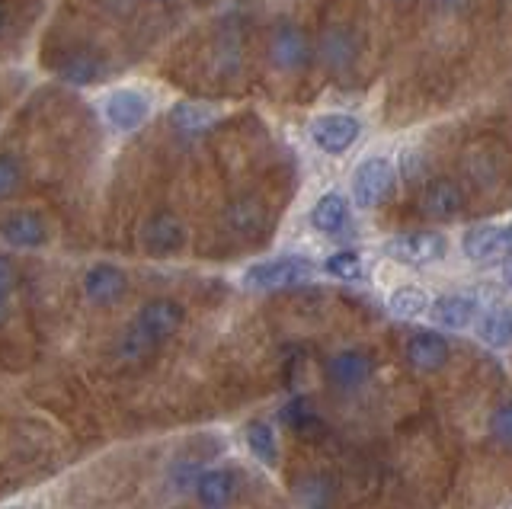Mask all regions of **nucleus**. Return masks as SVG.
Returning a JSON list of instances; mask_svg holds the SVG:
<instances>
[{
	"instance_id": "nucleus-21",
	"label": "nucleus",
	"mask_w": 512,
	"mask_h": 509,
	"mask_svg": "<svg viewBox=\"0 0 512 509\" xmlns=\"http://www.w3.org/2000/svg\"><path fill=\"white\" fill-rule=\"evenodd\" d=\"M388 308H391V314L400 317V321H413V317L426 314V308H429V295L420 289V285H400V289L391 292Z\"/></svg>"
},
{
	"instance_id": "nucleus-4",
	"label": "nucleus",
	"mask_w": 512,
	"mask_h": 509,
	"mask_svg": "<svg viewBox=\"0 0 512 509\" xmlns=\"http://www.w3.org/2000/svg\"><path fill=\"white\" fill-rule=\"evenodd\" d=\"M391 186H394V167L388 157H368L352 173V199H356L359 209H375L391 193Z\"/></svg>"
},
{
	"instance_id": "nucleus-27",
	"label": "nucleus",
	"mask_w": 512,
	"mask_h": 509,
	"mask_svg": "<svg viewBox=\"0 0 512 509\" xmlns=\"http://www.w3.org/2000/svg\"><path fill=\"white\" fill-rule=\"evenodd\" d=\"M282 420L292 426V429H298V433H304L308 429V423H317L314 420V413H311V407L301 401V397H295V401H288L285 407H282Z\"/></svg>"
},
{
	"instance_id": "nucleus-6",
	"label": "nucleus",
	"mask_w": 512,
	"mask_h": 509,
	"mask_svg": "<svg viewBox=\"0 0 512 509\" xmlns=\"http://www.w3.org/2000/svg\"><path fill=\"white\" fill-rule=\"evenodd\" d=\"M311 138L317 141L320 151L327 154H343L356 145L359 138V122L352 116H343V113H330V116H320L314 119L311 125Z\"/></svg>"
},
{
	"instance_id": "nucleus-29",
	"label": "nucleus",
	"mask_w": 512,
	"mask_h": 509,
	"mask_svg": "<svg viewBox=\"0 0 512 509\" xmlns=\"http://www.w3.org/2000/svg\"><path fill=\"white\" fill-rule=\"evenodd\" d=\"M503 282H506L509 289H512V250H509L506 257H503Z\"/></svg>"
},
{
	"instance_id": "nucleus-10",
	"label": "nucleus",
	"mask_w": 512,
	"mask_h": 509,
	"mask_svg": "<svg viewBox=\"0 0 512 509\" xmlns=\"http://www.w3.org/2000/svg\"><path fill=\"white\" fill-rule=\"evenodd\" d=\"M420 209H423L429 218H439V221L455 218V215L464 209V193H461V186H458L455 180H445V177L426 183L423 196H420Z\"/></svg>"
},
{
	"instance_id": "nucleus-18",
	"label": "nucleus",
	"mask_w": 512,
	"mask_h": 509,
	"mask_svg": "<svg viewBox=\"0 0 512 509\" xmlns=\"http://www.w3.org/2000/svg\"><path fill=\"white\" fill-rule=\"evenodd\" d=\"M349 221V205L340 193H327L320 196L317 205L311 209V225L324 234H340Z\"/></svg>"
},
{
	"instance_id": "nucleus-24",
	"label": "nucleus",
	"mask_w": 512,
	"mask_h": 509,
	"mask_svg": "<svg viewBox=\"0 0 512 509\" xmlns=\"http://www.w3.org/2000/svg\"><path fill=\"white\" fill-rule=\"evenodd\" d=\"M247 449L263 461V465H276V433L266 423H250L247 426Z\"/></svg>"
},
{
	"instance_id": "nucleus-2",
	"label": "nucleus",
	"mask_w": 512,
	"mask_h": 509,
	"mask_svg": "<svg viewBox=\"0 0 512 509\" xmlns=\"http://www.w3.org/2000/svg\"><path fill=\"white\" fill-rule=\"evenodd\" d=\"M314 276L311 260L304 257H276L266 263H256L244 273V285L253 292H279V289H292Z\"/></svg>"
},
{
	"instance_id": "nucleus-20",
	"label": "nucleus",
	"mask_w": 512,
	"mask_h": 509,
	"mask_svg": "<svg viewBox=\"0 0 512 509\" xmlns=\"http://www.w3.org/2000/svg\"><path fill=\"white\" fill-rule=\"evenodd\" d=\"M477 337L484 340L487 346L500 349L512 343V308H493L480 317L477 324Z\"/></svg>"
},
{
	"instance_id": "nucleus-16",
	"label": "nucleus",
	"mask_w": 512,
	"mask_h": 509,
	"mask_svg": "<svg viewBox=\"0 0 512 509\" xmlns=\"http://www.w3.org/2000/svg\"><path fill=\"white\" fill-rule=\"evenodd\" d=\"M4 241L20 250L39 247L45 244V221L36 212H13L4 221Z\"/></svg>"
},
{
	"instance_id": "nucleus-23",
	"label": "nucleus",
	"mask_w": 512,
	"mask_h": 509,
	"mask_svg": "<svg viewBox=\"0 0 512 509\" xmlns=\"http://www.w3.org/2000/svg\"><path fill=\"white\" fill-rule=\"evenodd\" d=\"M100 65H96V58H90V55H80V52H74V55H68V58H61V65H58V77L61 81H68V84H74V87H87V84H93L96 77H100Z\"/></svg>"
},
{
	"instance_id": "nucleus-1",
	"label": "nucleus",
	"mask_w": 512,
	"mask_h": 509,
	"mask_svg": "<svg viewBox=\"0 0 512 509\" xmlns=\"http://www.w3.org/2000/svg\"><path fill=\"white\" fill-rule=\"evenodd\" d=\"M180 324H183V308L176 305V301H170V298H154L138 311L135 327L128 330L122 353L125 356H144L157 343H164L167 337H173V333L180 330Z\"/></svg>"
},
{
	"instance_id": "nucleus-32",
	"label": "nucleus",
	"mask_w": 512,
	"mask_h": 509,
	"mask_svg": "<svg viewBox=\"0 0 512 509\" xmlns=\"http://www.w3.org/2000/svg\"><path fill=\"white\" fill-rule=\"evenodd\" d=\"M506 509H512V506H506Z\"/></svg>"
},
{
	"instance_id": "nucleus-7",
	"label": "nucleus",
	"mask_w": 512,
	"mask_h": 509,
	"mask_svg": "<svg viewBox=\"0 0 512 509\" xmlns=\"http://www.w3.org/2000/svg\"><path fill=\"white\" fill-rule=\"evenodd\" d=\"M512 250V225H477L464 234V253L474 263H490Z\"/></svg>"
},
{
	"instance_id": "nucleus-13",
	"label": "nucleus",
	"mask_w": 512,
	"mask_h": 509,
	"mask_svg": "<svg viewBox=\"0 0 512 509\" xmlns=\"http://www.w3.org/2000/svg\"><path fill=\"white\" fill-rule=\"evenodd\" d=\"M148 100L138 90H116L106 100V119L122 132H135L138 125L148 119Z\"/></svg>"
},
{
	"instance_id": "nucleus-12",
	"label": "nucleus",
	"mask_w": 512,
	"mask_h": 509,
	"mask_svg": "<svg viewBox=\"0 0 512 509\" xmlns=\"http://www.w3.org/2000/svg\"><path fill=\"white\" fill-rule=\"evenodd\" d=\"M448 359V340L436 330H420L413 333L407 343V362L420 372H436Z\"/></svg>"
},
{
	"instance_id": "nucleus-26",
	"label": "nucleus",
	"mask_w": 512,
	"mask_h": 509,
	"mask_svg": "<svg viewBox=\"0 0 512 509\" xmlns=\"http://www.w3.org/2000/svg\"><path fill=\"white\" fill-rule=\"evenodd\" d=\"M490 433L500 445H512V401H506L503 407L493 410L490 417Z\"/></svg>"
},
{
	"instance_id": "nucleus-9",
	"label": "nucleus",
	"mask_w": 512,
	"mask_h": 509,
	"mask_svg": "<svg viewBox=\"0 0 512 509\" xmlns=\"http://www.w3.org/2000/svg\"><path fill=\"white\" fill-rule=\"evenodd\" d=\"M317 55L333 74H343L356 65V36L346 26H330L327 33H320Z\"/></svg>"
},
{
	"instance_id": "nucleus-22",
	"label": "nucleus",
	"mask_w": 512,
	"mask_h": 509,
	"mask_svg": "<svg viewBox=\"0 0 512 509\" xmlns=\"http://www.w3.org/2000/svg\"><path fill=\"white\" fill-rule=\"evenodd\" d=\"M263 221H266V212H263V205L244 196V199H237L231 202V209H228V225L237 231V234H256L263 228Z\"/></svg>"
},
{
	"instance_id": "nucleus-15",
	"label": "nucleus",
	"mask_w": 512,
	"mask_h": 509,
	"mask_svg": "<svg viewBox=\"0 0 512 509\" xmlns=\"http://www.w3.org/2000/svg\"><path fill=\"white\" fill-rule=\"evenodd\" d=\"M327 372L340 388H356L372 375V356L359 353V349H346V353H336L327 362Z\"/></svg>"
},
{
	"instance_id": "nucleus-5",
	"label": "nucleus",
	"mask_w": 512,
	"mask_h": 509,
	"mask_svg": "<svg viewBox=\"0 0 512 509\" xmlns=\"http://www.w3.org/2000/svg\"><path fill=\"white\" fill-rule=\"evenodd\" d=\"M308 39H304V33L295 26V23H282L272 29L269 36V61L272 68L282 71V74H292V71H301L304 65H308Z\"/></svg>"
},
{
	"instance_id": "nucleus-30",
	"label": "nucleus",
	"mask_w": 512,
	"mask_h": 509,
	"mask_svg": "<svg viewBox=\"0 0 512 509\" xmlns=\"http://www.w3.org/2000/svg\"><path fill=\"white\" fill-rule=\"evenodd\" d=\"M397 4H410V0H397Z\"/></svg>"
},
{
	"instance_id": "nucleus-14",
	"label": "nucleus",
	"mask_w": 512,
	"mask_h": 509,
	"mask_svg": "<svg viewBox=\"0 0 512 509\" xmlns=\"http://www.w3.org/2000/svg\"><path fill=\"white\" fill-rule=\"evenodd\" d=\"M234 493H237V481H234V474L231 471H202L199 474V481H196V497L205 509H224V506H231L234 500Z\"/></svg>"
},
{
	"instance_id": "nucleus-3",
	"label": "nucleus",
	"mask_w": 512,
	"mask_h": 509,
	"mask_svg": "<svg viewBox=\"0 0 512 509\" xmlns=\"http://www.w3.org/2000/svg\"><path fill=\"white\" fill-rule=\"evenodd\" d=\"M448 241L439 231H410V234H397L384 244V253L391 260L404 263V266H429L445 257Z\"/></svg>"
},
{
	"instance_id": "nucleus-17",
	"label": "nucleus",
	"mask_w": 512,
	"mask_h": 509,
	"mask_svg": "<svg viewBox=\"0 0 512 509\" xmlns=\"http://www.w3.org/2000/svg\"><path fill=\"white\" fill-rule=\"evenodd\" d=\"M474 317H477L474 295H442L436 305H432V321L452 330L474 324Z\"/></svg>"
},
{
	"instance_id": "nucleus-31",
	"label": "nucleus",
	"mask_w": 512,
	"mask_h": 509,
	"mask_svg": "<svg viewBox=\"0 0 512 509\" xmlns=\"http://www.w3.org/2000/svg\"><path fill=\"white\" fill-rule=\"evenodd\" d=\"M154 4H167V0H154Z\"/></svg>"
},
{
	"instance_id": "nucleus-19",
	"label": "nucleus",
	"mask_w": 512,
	"mask_h": 509,
	"mask_svg": "<svg viewBox=\"0 0 512 509\" xmlns=\"http://www.w3.org/2000/svg\"><path fill=\"white\" fill-rule=\"evenodd\" d=\"M215 119H218V113L212 106H205V103H176L170 109V125H173V129L186 132V135L205 132Z\"/></svg>"
},
{
	"instance_id": "nucleus-11",
	"label": "nucleus",
	"mask_w": 512,
	"mask_h": 509,
	"mask_svg": "<svg viewBox=\"0 0 512 509\" xmlns=\"http://www.w3.org/2000/svg\"><path fill=\"white\" fill-rule=\"evenodd\" d=\"M125 289H128L125 273L119 266H109V263L93 266L84 279V292L93 305H116V301L125 295Z\"/></svg>"
},
{
	"instance_id": "nucleus-8",
	"label": "nucleus",
	"mask_w": 512,
	"mask_h": 509,
	"mask_svg": "<svg viewBox=\"0 0 512 509\" xmlns=\"http://www.w3.org/2000/svg\"><path fill=\"white\" fill-rule=\"evenodd\" d=\"M186 241V231H183V221L170 215V212H160L154 218L144 221L141 228V244L148 253H157V257H167V253H176Z\"/></svg>"
},
{
	"instance_id": "nucleus-25",
	"label": "nucleus",
	"mask_w": 512,
	"mask_h": 509,
	"mask_svg": "<svg viewBox=\"0 0 512 509\" xmlns=\"http://www.w3.org/2000/svg\"><path fill=\"white\" fill-rule=\"evenodd\" d=\"M324 269L333 279L352 282V279L362 276V260H359V253H352V250H336V253H330V257L324 260Z\"/></svg>"
},
{
	"instance_id": "nucleus-28",
	"label": "nucleus",
	"mask_w": 512,
	"mask_h": 509,
	"mask_svg": "<svg viewBox=\"0 0 512 509\" xmlns=\"http://www.w3.org/2000/svg\"><path fill=\"white\" fill-rule=\"evenodd\" d=\"M16 186H20V161L13 154H4L0 157V196L10 199Z\"/></svg>"
}]
</instances>
